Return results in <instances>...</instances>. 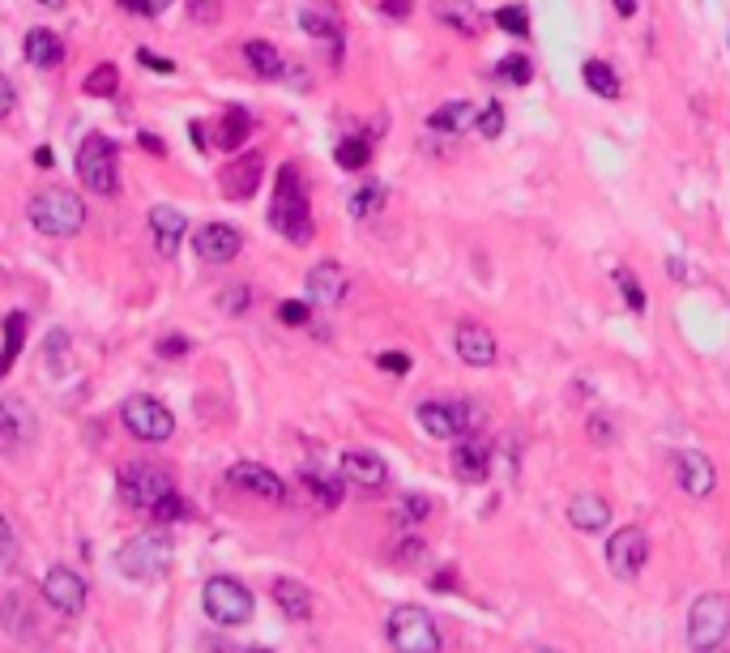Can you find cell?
Returning a JSON list of instances; mask_svg holds the SVG:
<instances>
[{
  "instance_id": "f6af8a7d",
  "label": "cell",
  "mask_w": 730,
  "mask_h": 653,
  "mask_svg": "<svg viewBox=\"0 0 730 653\" xmlns=\"http://www.w3.org/2000/svg\"><path fill=\"white\" fill-rule=\"evenodd\" d=\"M124 9H133L137 18H158L171 9V0H124Z\"/></svg>"
},
{
  "instance_id": "2e32d148",
  "label": "cell",
  "mask_w": 730,
  "mask_h": 653,
  "mask_svg": "<svg viewBox=\"0 0 730 653\" xmlns=\"http://www.w3.org/2000/svg\"><path fill=\"white\" fill-rule=\"evenodd\" d=\"M453 350L462 355V363H470V368H491V363H496V338H491V329L479 325V321L457 325Z\"/></svg>"
},
{
  "instance_id": "ac0fdd59",
  "label": "cell",
  "mask_w": 730,
  "mask_h": 653,
  "mask_svg": "<svg viewBox=\"0 0 730 653\" xmlns=\"http://www.w3.org/2000/svg\"><path fill=\"white\" fill-rule=\"evenodd\" d=\"M227 483L248 491V496H261V500H282V496H287V487H282L278 474L257 466V461H240V466H231L227 470Z\"/></svg>"
},
{
  "instance_id": "3957f363",
  "label": "cell",
  "mask_w": 730,
  "mask_h": 653,
  "mask_svg": "<svg viewBox=\"0 0 730 653\" xmlns=\"http://www.w3.org/2000/svg\"><path fill=\"white\" fill-rule=\"evenodd\" d=\"M116 564H120L124 577H133V581H158L171 568V534L163 525H154V530L129 538V543L120 547Z\"/></svg>"
},
{
  "instance_id": "ee69618b",
  "label": "cell",
  "mask_w": 730,
  "mask_h": 653,
  "mask_svg": "<svg viewBox=\"0 0 730 653\" xmlns=\"http://www.w3.org/2000/svg\"><path fill=\"white\" fill-rule=\"evenodd\" d=\"M376 368H385L393 376H406L410 372V355H402V350H385V355H376Z\"/></svg>"
},
{
  "instance_id": "8992f818",
  "label": "cell",
  "mask_w": 730,
  "mask_h": 653,
  "mask_svg": "<svg viewBox=\"0 0 730 653\" xmlns=\"http://www.w3.org/2000/svg\"><path fill=\"white\" fill-rule=\"evenodd\" d=\"M730 636V598L726 594H701L688 611V645L696 653L722 649Z\"/></svg>"
},
{
  "instance_id": "4316f807",
  "label": "cell",
  "mask_w": 730,
  "mask_h": 653,
  "mask_svg": "<svg viewBox=\"0 0 730 653\" xmlns=\"http://www.w3.org/2000/svg\"><path fill=\"white\" fill-rule=\"evenodd\" d=\"M436 18L444 26H453L457 35H479V13H474L470 0H440L436 5Z\"/></svg>"
},
{
  "instance_id": "680465c9",
  "label": "cell",
  "mask_w": 730,
  "mask_h": 653,
  "mask_svg": "<svg viewBox=\"0 0 730 653\" xmlns=\"http://www.w3.org/2000/svg\"><path fill=\"white\" fill-rule=\"evenodd\" d=\"M35 5H43V9H65L69 0H35Z\"/></svg>"
},
{
  "instance_id": "6da1fadb",
  "label": "cell",
  "mask_w": 730,
  "mask_h": 653,
  "mask_svg": "<svg viewBox=\"0 0 730 653\" xmlns=\"http://www.w3.org/2000/svg\"><path fill=\"white\" fill-rule=\"evenodd\" d=\"M269 227H274L282 240L299 244V248H308L312 235H316V227H312V205H308V188H304V180H299V167L295 163L278 167V175H274Z\"/></svg>"
},
{
  "instance_id": "681fc988",
  "label": "cell",
  "mask_w": 730,
  "mask_h": 653,
  "mask_svg": "<svg viewBox=\"0 0 730 653\" xmlns=\"http://www.w3.org/2000/svg\"><path fill=\"white\" fill-rule=\"evenodd\" d=\"M137 60L146 69H154V73H176V65H171V60H163V56H150V52H137Z\"/></svg>"
},
{
  "instance_id": "11a10c76",
  "label": "cell",
  "mask_w": 730,
  "mask_h": 653,
  "mask_svg": "<svg viewBox=\"0 0 730 653\" xmlns=\"http://www.w3.org/2000/svg\"><path fill=\"white\" fill-rule=\"evenodd\" d=\"M615 13L620 18H637V0H615Z\"/></svg>"
},
{
  "instance_id": "52a82bcc",
  "label": "cell",
  "mask_w": 730,
  "mask_h": 653,
  "mask_svg": "<svg viewBox=\"0 0 730 653\" xmlns=\"http://www.w3.org/2000/svg\"><path fill=\"white\" fill-rule=\"evenodd\" d=\"M120 423L146 444H163V440H171V432H176V414L158 402V397H146V393H137L120 406Z\"/></svg>"
},
{
  "instance_id": "db71d44e",
  "label": "cell",
  "mask_w": 730,
  "mask_h": 653,
  "mask_svg": "<svg viewBox=\"0 0 730 653\" xmlns=\"http://www.w3.org/2000/svg\"><path fill=\"white\" fill-rule=\"evenodd\" d=\"M13 551H18V538H13V525L5 521V564H13Z\"/></svg>"
},
{
  "instance_id": "816d5d0a",
  "label": "cell",
  "mask_w": 730,
  "mask_h": 653,
  "mask_svg": "<svg viewBox=\"0 0 730 653\" xmlns=\"http://www.w3.org/2000/svg\"><path fill=\"white\" fill-rule=\"evenodd\" d=\"M214 9H218V0H193V18H197V22H210V18H218Z\"/></svg>"
},
{
  "instance_id": "91938a15",
  "label": "cell",
  "mask_w": 730,
  "mask_h": 653,
  "mask_svg": "<svg viewBox=\"0 0 730 653\" xmlns=\"http://www.w3.org/2000/svg\"><path fill=\"white\" fill-rule=\"evenodd\" d=\"M534 653H555V649H534Z\"/></svg>"
},
{
  "instance_id": "c3c4849f",
  "label": "cell",
  "mask_w": 730,
  "mask_h": 653,
  "mask_svg": "<svg viewBox=\"0 0 730 653\" xmlns=\"http://www.w3.org/2000/svg\"><path fill=\"white\" fill-rule=\"evenodd\" d=\"M410 5H415V0H380V13H385V18H393V22H402L406 13H410Z\"/></svg>"
},
{
  "instance_id": "f1b7e54d",
  "label": "cell",
  "mask_w": 730,
  "mask_h": 653,
  "mask_svg": "<svg viewBox=\"0 0 730 653\" xmlns=\"http://www.w3.org/2000/svg\"><path fill=\"white\" fill-rule=\"evenodd\" d=\"M248 133H252V116H248L244 107H231L227 116H222L218 146H222V150H231V154H240V150H244V141H248Z\"/></svg>"
},
{
  "instance_id": "ffe728a7",
  "label": "cell",
  "mask_w": 730,
  "mask_h": 653,
  "mask_svg": "<svg viewBox=\"0 0 730 653\" xmlns=\"http://www.w3.org/2000/svg\"><path fill=\"white\" fill-rule=\"evenodd\" d=\"M568 521L585 534H598L602 525H611V504L602 496H594V491H581V496L568 500Z\"/></svg>"
},
{
  "instance_id": "d6a6232c",
  "label": "cell",
  "mask_w": 730,
  "mask_h": 653,
  "mask_svg": "<svg viewBox=\"0 0 730 653\" xmlns=\"http://www.w3.org/2000/svg\"><path fill=\"white\" fill-rule=\"evenodd\" d=\"M5 363H0V372H13V363H18V355H22V342H26V316L22 312H9V321H5Z\"/></svg>"
},
{
  "instance_id": "d4e9b609",
  "label": "cell",
  "mask_w": 730,
  "mask_h": 653,
  "mask_svg": "<svg viewBox=\"0 0 730 653\" xmlns=\"http://www.w3.org/2000/svg\"><path fill=\"white\" fill-rule=\"evenodd\" d=\"M436 133H466L470 124H479V107L466 103V99H453V103H440L432 116H427Z\"/></svg>"
},
{
  "instance_id": "ab89813d",
  "label": "cell",
  "mask_w": 730,
  "mask_h": 653,
  "mask_svg": "<svg viewBox=\"0 0 730 653\" xmlns=\"http://www.w3.org/2000/svg\"><path fill=\"white\" fill-rule=\"evenodd\" d=\"M184 513H188V504L180 500V491H171L167 500H158V504H154V513H150V517H154L158 525H171V521H180Z\"/></svg>"
},
{
  "instance_id": "cb8c5ba5",
  "label": "cell",
  "mask_w": 730,
  "mask_h": 653,
  "mask_svg": "<svg viewBox=\"0 0 730 653\" xmlns=\"http://www.w3.org/2000/svg\"><path fill=\"white\" fill-rule=\"evenodd\" d=\"M26 60L35 69H56L60 60H65V39L56 35V30H30L26 35Z\"/></svg>"
},
{
  "instance_id": "ba28073f",
  "label": "cell",
  "mask_w": 730,
  "mask_h": 653,
  "mask_svg": "<svg viewBox=\"0 0 730 653\" xmlns=\"http://www.w3.org/2000/svg\"><path fill=\"white\" fill-rule=\"evenodd\" d=\"M201 602H205V615L214 624H248L252 619V594L235 581V577H210L201 589Z\"/></svg>"
},
{
  "instance_id": "bcb514c9",
  "label": "cell",
  "mask_w": 730,
  "mask_h": 653,
  "mask_svg": "<svg viewBox=\"0 0 730 653\" xmlns=\"http://www.w3.org/2000/svg\"><path fill=\"white\" fill-rule=\"evenodd\" d=\"M248 304H252V291H248V286H244V282H235V286H231V291H227V295H222V308H227V312H244Z\"/></svg>"
},
{
  "instance_id": "4fadbf2b",
  "label": "cell",
  "mask_w": 730,
  "mask_h": 653,
  "mask_svg": "<svg viewBox=\"0 0 730 653\" xmlns=\"http://www.w3.org/2000/svg\"><path fill=\"white\" fill-rule=\"evenodd\" d=\"M43 598L52 602L60 615H82V607H86V581H82V572L56 564L43 577Z\"/></svg>"
},
{
  "instance_id": "30bf717a",
  "label": "cell",
  "mask_w": 730,
  "mask_h": 653,
  "mask_svg": "<svg viewBox=\"0 0 730 653\" xmlns=\"http://www.w3.org/2000/svg\"><path fill=\"white\" fill-rule=\"evenodd\" d=\"M649 560V538L641 525H624V530H615V538L607 543V564L620 581H632L641 577V568Z\"/></svg>"
},
{
  "instance_id": "7dc6e473",
  "label": "cell",
  "mask_w": 730,
  "mask_h": 653,
  "mask_svg": "<svg viewBox=\"0 0 730 653\" xmlns=\"http://www.w3.org/2000/svg\"><path fill=\"white\" fill-rule=\"evenodd\" d=\"M18 107V90H13V77H0V116H13Z\"/></svg>"
},
{
  "instance_id": "f5cc1de1",
  "label": "cell",
  "mask_w": 730,
  "mask_h": 653,
  "mask_svg": "<svg viewBox=\"0 0 730 653\" xmlns=\"http://www.w3.org/2000/svg\"><path fill=\"white\" fill-rule=\"evenodd\" d=\"M137 141H141V146H146V150H150L154 158H163V154H167V146H163V137H154V133H141Z\"/></svg>"
},
{
  "instance_id": "9c48e42d",
  "label": "cell",
  "mask_w": 730,
  "mask_h": 653,
  "mask_svg": "<svg viewBox=\"0 0 730 653\" xmlns=\"http://www.w3.org/2000/svg\"><path fill=\"white\" fill-rule=\"evenodd\" d=\"M120 491H124V500H129L133 508L154 513V504L167 500L171 491H176V483H171V474H163L158 466H124L120 470Z\"/></svg>"
},
{
  "instance_id": "74e56055",
  "label": "cell",
  "mask_w": 730,
  "mask_h": 653,
  "mask_svg": "<svg viewBox=\"0 0 730 653\" xmlns=\"http://www.w3.org/2000/svg\"><path fill=\"white\" fill-rule=\"evenodd\" d=\"M299 26H304L308 35H316V39H338V22H333L325 9H304V13H299Z\"/></svg>"
},
{
  "instance_id": "5b68a950",
  "label": "cell",
  "mask_w": 730,
  "mask_h": 653,
  "mask_svg": "<svg viewBox=\"0 0 730 653\" xmlns=\"http://www.w3.org/2000/svg\"><path fill=\"white\" fill-rule=\"evenodd\" d=\"M385 628H389V645L398 653H440V628L427 607H415V602L393 607Z\"/></svg>"
},
{
  "instance_id": "7a4b0ae2",
  "label": "cell",
  "mask_w": 730,
  "mask_h": 653,
  "mask_svg": "<svg viewBox=\"0 0 730 653\" xmlns=\"http://www.w3.org/2000/svg\"><path fill=\"white\" fill-rule=\"evenodd\" d=\"M26 218H30V227L52 235V240H69V235L86 227V201L69 193V188H43V193L30 197Z\"/></svg>"
},
{
  "instance_id": "9a60e30c",
  "label": "cell",
  "mask_w": 730,
  "mask_h": 653,
  "mask_svg": "<svg viewBox=\"0 0 730 653\" xmlns=\"http://www.w3.org/2000/svg\"><path fill=\"white\" fill-rule=\"evenodd\" d=\"M240 231L235 227H227V222H205V227L193 235V248H197V257L201 261H210V265H227V261H235V252H240Z\"/></svg>"
},
{
  "instance_id": "d6986e66",
  "label": "cell",
  "mask_w": 730,
  "mask_h": 653,
  "mask_svg": "<svg viewBox=\"0 0 730 653\" xmlns=\"http://www.w3.org/2000/svg\"><path fill=\"white\" fill-rule=\"evenodd\" d=\"M150 235H154V248L163 257H176L180 240L188 235V218L176 210V205H154L150 210Z\"/></svg>"
},
{
  "instance_id": "94428289",
  "label": "cell",
  "mask_w": 730,
  "mask_h": 653,
  "mask_svg": "<svg viewBox=\"0 0 730 653\" xmlns=\"http://www.w3.org/2000/svg\"><path fill=\"white\" fill-rule=\"evenodd\" d=\"M252 653H269V649H252Z\"/></svg>"
},
{
  "instance_id": "7c38bea8",
  "label": "cell",
  "mask_w": 730,
  "mask_h": 653,
  "mask_svg": "<svg viewBox=\"0 0 730 653\" xmlns=\"http://www.w3.org/2000/svg\"><path fill=\"white\" fill-rule=\"evenodd\" d=\"M419 423L427 436L436 440H457L474 423V410L462 402H423L419 406Z\"/></svg>"
},
{
  "instance_id": "f907efd6",
  "label": "cell",
  "mask_w": 730,
  "mask_h": 653,
  "mask_svg": "<svg viewBox=\"0 0 730 653\" xmlns=\"http://www.w3.org/2000/svg\"><path fill=\"white\" fill-rule=\"evenodd\" d=\"M158 350H163V359H180L188 350V342L184 338H163V342H158Z\"/></svg>"
},
{
  "instance_id": "d590c367",
  "label": "cell",
  "mask_w": 730,
  "mask_h": 653,
  "mask_svg": "<svg viewBox=\"0 0 730 653\" xmlns=\"http://www.w3.org/2000/svg\"><path fill=\"white\" fill-rule=\"evenodd\" d=\"M496 26L504 30V35L526 39L530 35V13H526V5H500L496 9Z\"/></svg>"
},
{
  "instance_id": "83f0119b",
  "label": "cell",
  "mask_w": 730,
  "mask_h": 653,
  "mask_svg": "<svg viewBox=\"0 0 730 653\" xmlns=\"http://www.w3.org/2000/svg\"><path fill=\"white\" fill-rule=\"evenodd\" d=\"M385 201H389V188L380 184V180H368V184H359L355 193H351V218H376L380 210H385Z\"/></svg>"
},
{
  "instance_id": "f35d334b",
  "label": "cell",
  "mask_w": 730,
  "mask_h": 653,
  "mask_svg": "<svg viewBox=\"0 0 730 653\" xmlns=\"http://www.w3.org/2000/svg\"><path fill=\"white\" fill-rule=\"evenodd\" d=\"M615 286H620V295H624V304L632 308V312H645V291H641V282L628 274V269H615Z\"/></svg>"
},
{
  "instance_id": "f546056e",
  "label": "cell",
  "mask_w": 730,
  "mask_h": 653,
  "mask_svg": "<svg viewBox=\"0 0 730 653\" xmlns=\"http://www.w3.org/2000/svg\"><path fill=\"white\" fill-rule=\"evenodd\" d=\"M581 77H585V86H590L598 99H620V77H615V69L607 65V60H585Z\"/></svg>"
},
{
  "instance_id": "1f68e13d",
  "label": "cell",
  "mask_w": 730,
  "mask_h": 653,
  "mask_svg": "<svg viewBox=\"0 0 730 653\" xmlns=\"http://www.w3.org/2000/svg\"><path fill=\"white\" fill-rule=\"evenodd\" d=\"M333 163H338L342 171H363L372 163V146L368 137H342L338 150H333Z\"/></svg>"
},
{
  "instance_id": "7bdbcfd3",
  "label": "cell",
  "mask_w": 730,
  "mask_h": 653,
  "mask_svg": "<svg viewBox=\"0 0 730 653\" xmlns=\"http://www.w3.org/2000/svg\"><path fill=\"white\" fill-rule=\"evenodd\" d=\"M278 321L291 325V329L308 325V304H304V299H287V304H278Z\"/></svg>"
},
{
  "instance_id": "e575fe53",
  "label": "cell",
  "mask_w": 730,
  "mask_h": 653,
  "mask_svg": "<svg viewBox=\"0 0 730 653\" xmlns=\"http://www.w3.org/2000/svg\"><path fill=\"white\" fill-rule=\"evenodd\" d=\"M496 77L504 86H530V77H534V65H530V56H504L500 65H496Z\"/></svg>"
},
{
  "instance_id": "8d00e7d4",
  "label": "cell",
  "mask_w": 730,
  "mask_h": 653,
  "mask_svg": "<svg viewBox=\"0 0 730 653\" xmlns=\"http://www.w3.org/2000/svg\"><path fill=\"white\" fill-rule=\"evenodd\" d=\"M116 90H120V73H116V65L90 69V77H86V94H94V99H111Z\"/></svg>"
},
{
  "instance_id": "4dcf8cb0",
  "label": "cell",
  "mask_w": 730,
  "mask_h": 653,
  "mask_svg": "<svg viewBox=\"0 0 730 653\" xmlns=\"http://www.w3.org/2000/svg\"><path fill=\"white\" fill-rule=\"evenodd\" d=\"M244 56H248V65L257 69L261 77H278L282 69H287V65H282V56H278V47L265 43V39H248L244 43Z\"/></svg>"
},
{
  "instance_id": "6f0895ef",
  "label": "cell",
  "mask_w": 730,
  "mask_h": 653,
  "mask_svg": "<svg viewBox=\"0 0 730 653\" xmlns=\"http://www.w3.org/2000/svg\"><path fill=\"white\" fill-rule=\"evenodd\" d=\"M590 432H594L598 440H607V419H598V414H594V419H590Z\"/></svg>"
},
{
  "instance_id": "60d3db41",
  "label": "cell",
  "mask_w": 730,
  "mask_h": 653,
  "mask_svg": "<svg viewBox=\"0 0 730 653\" xmlns=\"http://www.w3.org/2000/svg\"><path fill=\"white\" fill-rule=\"evenodd\" d=\"M427 513H432V504H427L423 496H406V500L398 504V525H415V521H423Z\"/></svg>"
},
{
  "instance_id": "7402d4cb",
  "label": "cell",
  "mask_w": 730,
  "mask_h": 653,
  "mask_svg": "<svg viewBox=\"0 0 730 653\" xmlns=\"http://www.w3.org/2000/svg\"><path fill=\"white\" fill-rule=\"evenodd\" d=\"M453 470H457V479H466V483H483L487 470H491V449L483 440H462L453 449Z\"/></svg>"
},
{
  "instance_id": "277c9868",
  "label": "cell",
  "mask_w": 730,
  "mask_h": 653,
  "mask_svg": "<svg viewBox=\"0 0 730 653\" xmlns=\"http://www.w3.org/2000/svg\"><path fill=\"white\" fill-rule=\"evenodd\" d=\"M77 175L90 193H103V197H116L120 193V150L116 141L103 137V133H90L77 150Z\"/></svg>"
},
{
  "instance_id": "836d02e7",
  "label": "cell",
  "mask_w": 730,
  "mask_h": 653,
  "mask_svg": "<svg viewBox=\"0 0 730 653\" xmlns=\"http://www.w3.org/2000/svg\"><path fill=\"white\" fill-rule=\"evenodd\" d=\"M304 487H308L312 496L321 500L325 508H333V504L342 500V483H338V479H329V474H321L316 466H304Z\"/></svg>"
},
{
  "instance_id": "44dd1931",
  "label": "cell",
  "mask_w": 730,
  "mask_h": 653,
  "mask_svg": "<svg viewBox=\"0 0 730 653\" xmlns=\"http://www.w3.org/2000/svg\"><path fill=\"white\" fill-rule=\"evenodd\" d=\"M30 432H35V414H30L18 397H5V402H0V444H5V449H18Z\"/></svg>"
},
{
  "instance_id": "8fae6325",
  "label": "cell",
  "mask_w": 730,
  "mask_h": 653,
  "mask_svg": "<svg viewBox=\"0 0 730 653\" xmlns=\"http://www.w3.org/2000/svg\"><path fill=\"white\" fill-rule=\"evenodd\" d=\"M261 175H265L261 150H244L240 158H231V163L222 167V175H218L222 197H227V201H248L261 188Z\"/></svg>"
},
{
  "instance_id": "e0dca14e",
  "label": "cell",
  "mask_w": 730,
  "mask_h": 653,
  "mask_svg": "<svg viewBox=\"0 0 730 653\" xmlns=\"http://www.w3.org/2000/svg\"><path fill=\"white\" fill-rule=\"evenodd\" d=\"M304 286H308V299L312 304H321V308H333V304H342L346 299V274H342L338 261H316L308 269Z\"/></svg>"
},
{
  "instance_id": "484cf974",
  "label": "cell",
  "mask_w": 730,
  "mask_h": 653,
  "mask_svg": "<svg viewBox=\"0 0 730 653\" xmlns=\"http://www.w3.org/2000/svg\"><path fill=\"white\" fill-rule=\"evenodd\" d=\"M274 602L282 611H287V619H308L312 615V598H308V585H299L291 577H278L274 581Z\"/></svg>"
},
{
  "instance_id": "b9f144b4",
  "label": "cell",
  "mask_w": 730,
  "mask_h": 653,
  "mask_svg": "<svg viewBox=\"0 0 730 653\" xmlns=\"http://www.w3.org/2000/svg\"><path fill=\"white\" fill-rule=\"evenodd\" d=\"M479 133H483V137H500V133H504V107H500V103H487V107L479 111Z\"/></svg>"
},
{
  "instance_id": "5bb4252c",
  "label": "cell",
  "mask_w": 730,
  "mask_h": 653,
  "mask_svg": "<svg viewBox=\"0 0 730 653\" xmlns=\"http://www.w3.org/2000/svg\"><path fill=\"white\" fill-rule=\"evenodd\" d=\"M675 483L684 487L692 500H705V496H713V487H718V470H713V461L701 449H684V453H675Z\"/></svg>"
},
{
  "instance_id": "9f6ffc18",
  "label": "cell",
  "mask_w": 730,
  "mask_h": 653,
  "mask_svg": "<svg viewBox=\"0 0 730 653\" xmlns=\"http://www.w3.org/2000/svg\"><path fill=\"white\" fill-rule=\"evenodd\" d=\"M666 274H671V278H688V265L684 261H666Z\"/></svg>"
},
{
  "instance_id": "603a6c76",
  "label": "cell",
  "mask_w": 730,
  "mask_h": 653,
  "mask_svg": "<svg viewBox=\"0 0 730 653\" xmlns=\"http://www.w3.org/2000/svg\"><path fill=\"white\" fill-rule=\"evenodd\" d=\"M342 479L355 487H380L389 479V470L376 453H342Z\"/></svg>"
}]
</instances>
